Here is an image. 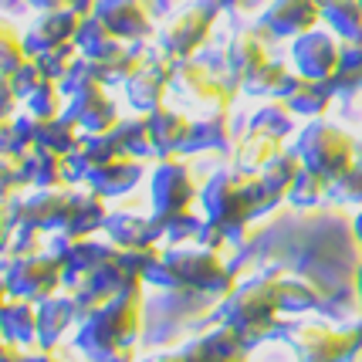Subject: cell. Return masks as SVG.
Masks as SVG:
<instances>
[{
    "mask_svg": "<svg viewBox=\"0 0 362 362\" xmlns=\"http://www.w3.org/2000/svg\"><path fill=\"white\" fill-rule=\"evenodd\" d=\"M14 102H17V92L11 85V75H0V122H11Z\"/></svg>",
    "mask_w": 362,
    "mask_h": 362,
    "instance_id": "ba28073f",
    "label": "cell"
},
{
    "mask_svg": "<svg viewBox=\"0 0 362 362\" xmlns=\"http://www.w3.org/2000/svg\"><path fill=\"white\" fill-rule=\"evenodd\" d=\"M352 163V142L332 126H315L305 129V139H301V170L322 176L325 183Z\"/></svg>",
    "mask_w": 362,
    "mask_h": 362,
    "instance_id": "3957f363",
    "label": "cell"
},
{
    "mask_svg": "<svg viewBox=\"0 0 362 362\" xmlns=\"http://www.w3.org/2000/svg\"><path fill=\"white\" fill-rule=\"evenodd\" d=\"M11 298H14V295L7 291V284H4V278H0V312L7 308V301H11Z\"/></svg>",
    "mask_w": 362,
    "mask_h": 362,
    "instance_id": "8fae6325",
    "label": "cell"
},
{
    "mask_svg": "<svg viewBox=\"0 0 362 362\" xmlns=\"http://www.w3.org/2000/svg\"><path fill=\"white\" fill-rule=\"evenodd\" d=\"M0 332L11 346L34 349L37 346V305L24 298H11L0 312Z\"/></svg>",
    "mask_w": 362,
    "mask_h": 362,
    "instance_id": "8992f818",
    "label": "cell"
},
{
    "mask_svg": "<svg viewBox=\"0 0 362 362\" xmlns=\"http://www.w3.org/2000/svg\"><path fill=\"white\" fill-rule=\"evenodd\" d=\"M24 62H28L24 45L17 41V34L7 24H0V75H14Z\"/></svg>",
    "mask_w": 362,
    "mask_h": 362,
    "instance_id": "52a82bcc",
    "label": "cell"
},
{
    "mask_svg": "<svg viewBox=\"0 0 362 362\" xmlns=\"http://www.w3.org/2000/svg\"><path fill=\"white\" fill-rule=\"evenodd\" d=\"M78 298L71 291H54L45 301H37V349H54L71 325L81 322Z\"/></svg>",
    "mask_w": 362,
    "mask_h": 362,
    "instance_id": "5b68a950",
    "label": "cell"
},
{
    "mask_svg": "<svg viewBox=\"0 0 362 362\" xmlns=\"http://www.w3.org/2000/svg\"><path fill=\"white\" fill-rule=\"evenodd\" d=\"M11 227H14V217H11V200H0V254H7Z\"/></svg>",
    "mask_w": 362,
    "mask_h": 362,
    "instance_id": "9c48e42d",
    "label": "cell"
},
{
    "mask_svg": "<svg viewBox=\"0 0 362 362\" xmlns=\"http://www.w3.org/2000/svg\"><path fill=\"white\" fill-rule=\"evenodd\" d=\"M356 291H359V305H362V264H359V271H356Z\"/></svg>",
    "mask_w": 362,
    "mask_h": 362,
    "instance_id": "7c38bea8",
    "label": "cell"
},
{
    "mask_svg": "<svg viewBox=\"0 0 362 362\" xmlns=\"http://www.w3.org/2000/svg\"><path fill=\"white\" fill-rule=\"evenodd\" d=\"M7 346H11V342H7V339H4V332H0V356L7 352Z\"/></svg>",
    "mask_w": 362,
    "mask_h": 362,
    "instance_id": "4fadbf2b",
    "label": "cell"
},
{
    "mask_svg": "<svg viewBox=\"0 0 362 362\" xmlns=\"http://www.w3.org/2000/svg\"><path fill=\"white\" fill-rule=\"evenodd\" d=\"M0 278L7 284V291L14 298L24 301H45L47 295L62 291L64 271L62 261L51 251H34V254H7L0 261Z\"/></svg>",
    "mask_w": 362,
    "mask_h": 362,
    "instance_id": "7a4b0ae2",
    "label": "cell"
},
{
    "mask_svg": "<svg viewBox=\"0 0 362 362\" xmlns=\"http://www.w3.org/2000/svg\"><path fill=\"white\" fill-rule=\"evenodd\" d=\"M352 230H356V240L362 244V206L356 210V217H352Z\"/></svg>",
    "mask_w": 362,
    "mask_h": 362,
    "instance_id": "30bf717a",
    "label": "cell"
},
{
    "mask_svg": "<svg viewBox=\"0 0 362 362\" xmlns=\"http://www.w3.org/2000/svg\"><path fill=\"white\" fill-rule=\"evenodd\" d=\"M291 346L295 362H352L362 349V318L359 325H332V322H291L281 332Z\"/></svg>",
    "mask_w": 362,
    "mask_h": 362,
    "instance_id": "6da1fadb",
    "label": "cell"
},
{
    "mask_svg": "<svg viewBox=\"0 0 362 362\" xmlns=\"http://www.w3.org/2000/svg\"><path fill=\"white\" fill-rule=\"evenodd\" d=\"M193 197H197L193 180L187 176L183 166H173V163H163L149 183V204H153V217L159 223L173 221L180 214H189Z\"/></svg>",
    "mask_w": 362,
    "mask_h": 362,
    "instance_id": "277c9868",
    "label": "cell"
}]
</instances>
